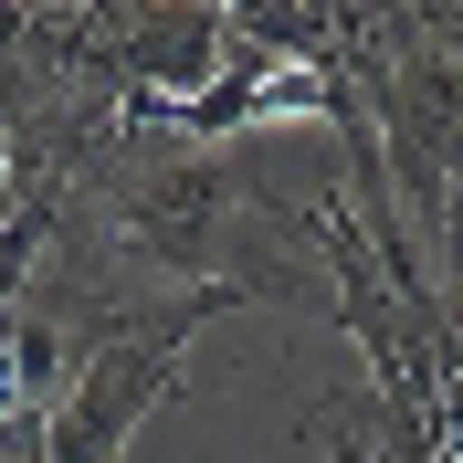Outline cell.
<instances>
[{"instance_id":"obj_1","label":"cell","mask_w":463,"mask_h":463,"mask_svg":"<svg viewBox=\"0 0 463 463\" xmlns=\"http://www.w3.org/2000/svg\"><path fill=\"white\" fill-rule=\"evenodd\" d=\"M116 74L127 95H158V106H190L232 74V11H137L116 22Z\"/></svg>"}]
</instances>
